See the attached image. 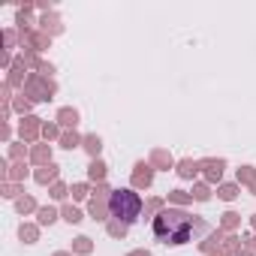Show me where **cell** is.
Instances as JSON below:
<instances>
[{"label": "cell", "mask_w": 256, "mask_h": 256, "mask_svg": "<svg viewBox=\"0 0 256 256\" xmlns=\"http://www.w3.org/2000/svg\"><path fill=\"white\" fill-rule=\"evenodd\" d=\"M205 226L193 217V214H187V211H181V208H163L157 217H154V235L163 241V244H187V241H193V235L196 232H202Z\"/></svg>", "instance_id": "cell-1"}, {"label": "cell", "mask_w": 256, "mask_h": 256, "mask_svg": "<svg viewBox=\"0 0 256 256\" xmlns=\"http://www.w3.org/2000/svg\"><path fill=\"white\" fill-rule=\"evenodd\" d=\"M142 211V199L133 190H112L108 196V214L120 223H133Z\"/></svg>", "instance_id": "cell-2"}]
</instances>
